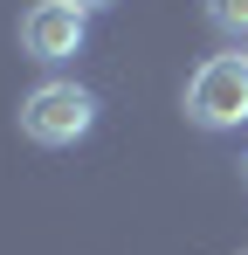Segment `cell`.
<instances>
[{
    "label": "cell",
    "instance_id": "5b68a950",
    "mask_svg": "<svg viewBox=\"0 0 248 255\" xmlns=\"http://www.w3.org/2000/svg\"><path fill=\"white\" fill-rule=\"evenodd\" d=\"M69 7H76V14H104L111 0H69Z\"/></svg>",
    "mask_w": 248,
    "mask_h": 255
},
{
    "label": "cell",
    "instance_id": "6da1fadb",
    "mask_svg": "<svg viewBox=\"0 0 248 255\" xmlns=\"http://www.w3.org/2000/svg\"><path fill=\"white\" fill-rule=\"evenodd\" d=\"M186 118L200 131H235L248 118V62L242 55H207L186 76Z\"/></svg>",
    "mask_w": 248,
    "mask_h": 255
},
{
    "label": "cell",
    "instance_id": "7a4b0ae2",
    "mask_svg": "<svg viewBox=\"0 0 248 255\" xmlns=\"http://www.w3.org/2000/svg\"><path fill=\"white\" fill-rule=\"evenodd\" d=\"M90 125H97V97L83 83H41L21 97V131L35 138V145H76V138H90Z\"/></svg>",
    "mask_w": 248,
    "mask_h": 255
},
{
    "label": "cell",
    "instance_id": "8992f818",
    "mask_svg": "<svg viewBox=\"0 0 248 255\" xmlns=\"http://www.w3.org/2000/svg\"><path fill=\"white\" fill-rule=\"evenodd\" d=\"M242 186H248V159H242Z\"/></svg>",
    "mask_w": 248,
    "mask_h": 255
},
{
    "label": "cell",
    "instance_id": "52a82bcc",
    "mask_svg": "<svg viewBox=\"0 0 248 255\" xmlns=\"http://www.w3.org/2000/svg\"><path fill=\"white\" fill-rule=\"evenodd\" d=\"M242 62H248V55H242Z\"/></svg>",
    "mask_w": 248,
    "mask_h": 255
},
{
    "label": "cell",
    "instance_id": "277c9868",
    "mask_svg": "<svg viewBox=\"0 0 248 255\" xmlns=\"http://www.w3.org/2000/svg\"><path fill=\"white\" fill-rule=\"evenodd\" d=\"M207 28L228 35V42H242L248 35V0H207Z\"/></svg>",
    "mask_w": 248,
    "mask_h": 255
},
{
    "label": "cell",
    "instance_id": "3957f363",
    "mask_svg": "<svg viewBox=\"0 0 248 255\" xmlns=\"http://www.w3.org/2000/svg\"><path fill=\"white\" fill-rule=\"evenodd\" d=\"M83 35H90V14H76L69 0H35L21 14V48L35 62H69L83 55Z\"/></svg>",
    "mask_w": 248,
    "mask_h": 255
}]
</instances>
